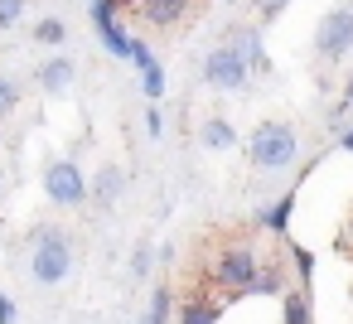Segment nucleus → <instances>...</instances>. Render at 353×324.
Instances as JSON below:
<instances>
[{"instance_id":"nucleus-1","label":"nucleus","mask_w":353,"mask_h":324,"mask_svg":"<svg viewBox=\"0 0 353 324\" xmlns=\"http://www.w3.org/2000/svg\"><path fill=\"white\" fill-rule=\"evenodd\" d=\"M295 150H300V141H295V131L285 126V121H261L256 131H252V141H247V155H252V165L256 170H285V165H295Z\"/></svg>"},{"instance_id":"nucleus-2","label":"nucleus","mask_w":353,"mask_h":324,"mask_svg":"<svg viewBox=\"0 0 353 324\" xmlns=\"http://www.w3.org/2000/svg\"><path fill=\"white\" fill-rule=\"evenodd\" d=\"M68 266H73V242H68V232H59V227H39V237H34V256H30L34 281H39V285H59V281L68 276Z\"/></svg>"},{"instance_id":"nucleus-3","label":"nucleus","mask_w":353,"mask_h":324,"mask_svg":"<svg viewBox=\"0 0 353 324\" xmlns=\"http://www.w3.org/2000/svg\"><path fill=\"white\" fill-rule=\"evenodd\" d=\"M348 49H353V6H334L314 30V54L324 63H339L348 59Z\"/></svg>"},{"instance_id":"nucleus-4","label":"nucleus","mask_w":353,"mask_h":324,"mask_svg":"<svg viewBox=\"0 0 353 324\" xmlns=\"http://www.w3.org/2000/svg\"><path fill=\"white\" fill-rule=\"evenodd\" d=\"M203 78H208V88H213V92H242V88L252 83V73H247L242 54H237L232 44L208 49V59H203Z\"/></svg>"},{"instance_id":"nucleus-5","label":"nucleus","mask_w":353,"mask_h":324,"mask_svg":"<svg viewBox=\"0 0 353 324\" xmlns=\"http://www.w3.org/2000/svg\"><path fill=\"white\" fill-rule=\"evenodd\" d=\"M44 194H49L59 208H78V203H88V174H83L73 160H49V170H44Z\"/></svg>"},{"instance_id":"nucleus-6","label":"nucleus","mask_w":353,"mask_h":324,"mask_svg":"<svg viewBox=\"0 0 353 324\" xmlns=\"http://www.w3.org/2000/svg\"><path fill=\"white\" fill-rule=\"evenodd\" d=\"M256 256H252V247H228L218 261H213V285H223V290H252V281H256Z\"/></svg>"},{"instance_id":"nucleus-7","label":"nucleus","mask_w":353,"mask_h":324,"mask_svg":"<svg viewBox=\"0 0 353 324\" xmlns=\"http://www.w3.org/2000/svg\"><path fill=\"white\" fill-rule=\"evenodd\" d=\"M228 44L242 54L247 73H271V59H266V44H261V34H256V30H232V34H228Z\"/></svg>"},{"instance_id":"nucleus-8","label":"nucleus","mask_w":353,"mask_h":324,"mask_svg":"<svg viewBox=\"0 0 353 324\" xmlns=\"http://www.w3.org/2000/svg\"><path fill=\"white\" fill-rule=\"evenodd\" d=\"M73 83H78V68H73V59H63V54H54V59L39 68V88H44L49 97H63Z\"/></svg>"},{"instance_id":"nucleus-9","label":"nucleus","mask_w":353,"mask_h":324,"mask_svg":"<svg viewBox=\"0 0 353 324\" xmlns=\"http://www.w3.org/2000/svg\"><path fill=\"white\" fill-rule=\"evenodd\" d=\"M121 189H126L121 170H117V165H102V170H97V179L88 184V199H92L97 208H112V203L121 199Z\"/></svg>"},{"instance_id":"nucleus-10","label":"nucleus","mask_w":353,"mask_h":324,"mask_svg":"<svg viewBox=\"0 0 353 324\" xmlns=\"http://www.w3.org/2000/svg\"><path fill=\"white\" fill-rule=\"evenodd\" d=\"M189 6H194V0H136L141 20H150V25H174Z\"/></svg>"},{"instance_id":"nucleus-11","label":"nucleus","mask_w":353,"mask_h":324,"mask_svg":"<svg viewBox=\"0 0 353 324\" xmlns=\"http://www.w3.org/2000/svg\"><path fill=\"white\" fill-rule=\"evenodd\" d=\"M199 141H203L208 150H232V145H237V131H232L228 117H208L203 131H199Z\"/></svg>"},{"instance_id":"nucleus-12","label":"nucleus","mask_w":353,"mask_h":324,"mask_svg":"<svg viewBox=\"0 0 353 324\" xmlns=\"http://www.w3.org/2000/svg\"><path fill=\"white\" fill-rule=\"evenodd\" d=\"M218 314H223V310H218L213 300H194V295H189V300L179 305V324H218Z\"/></svg>"},{"instance_id":"nucleus-13","label":"nucleus","mask_w":353,"mask_h":324,"mask_svg":"<svg viewBox=\"0 0 353 324\" xmlns=\"http://www.w3.org/2000/svg\"><path fill=\"white\" fill-rule=\"evenodd\" d=\"M290 213H295V189H290V194H281V199L261 213V223H266L271 232H285V227H290Z\"/></svg>"},{"instance_id":"nucleus-14","label":"nucleus","mask_w":353,"mask_h":324,"mask_svg":"<svg viewBox=\"0 0 353 324\" xmlns=\"http://www.w3.org/2000/svg\"><path fill=\"white\" fill-rule=\"evenodd\" d=\"M281 324H314V319H310V295H305V290H290V295H285Z\"/></svg>"},{"instance_id":"nucleus-15","label":"nucleus","mask_w":353,"mask_h":324,"mask_svg":"<svg viewBox=\"0 0 353 324\" xmlns=\"http://www.w3.org/2000/svg\"><path fill=\"white\" fill-rule=\"evenodd\" d=\"M97 34H102V44H107V54H112V59H131V34H126L117 20H112V25H102Z\"/></svg>"},{"instance_id":"nucleus-16","label":"nucleus","mask_w":353,"mask_h":324,"mask_svg":"<svg viewBox=\"0 0 353 324\" xmlns=\"http://www.w3.org/2000/svg\"><path fill=\"white\" fill-rule=\"evenodd\" d=\"M34 39H39V44H49V49H59V44L68 39V25H63V20H54V15H44V20L34 25Z\"/></svg>"},{"instance_id":"nucleus-17","label":"nucleus","mask_w":353,"mask_h":324,"mask_svg":"<svg viewBox=\"0 0 353 324\" xmlns=\"http://www.w3.org/2000/svg\"><path fill=\"white\" fill-rule=\"evenodd\" d=\"M170 310H174L170 290H165V285H155V295H150V310H145V319H141V324H170Z\"/></svg>"},{"instance_id":"nucleus-18","label":"nucleus","mask_w":353,"mask_h":324,"mask_svg":"<svg viewBox=\"0 0 353 324\" xmlns=\"http://www.w3.org/2000/svg\"><path fill=\"white\" fill-rule=\"evenodd\" d=\"M141 92L150 97V107H155V102H160V97L170 92V88H165V68H160V63H150V68L141 73Z\"/></svg>"},{"instance_id":"nucleus-19","label":"nucleus","mask_w":353,"mask_h":324,"mask_svg":"<svg viewBox=\"0 0 353 324\" xmlns=\"http://www.w3.org/2000/svg\"><path fill=\"white\" fill-rule=\"evenodd\" d=\"M252 290H256V295H281V290H285V276H281L276 266H261L256 281H252Z\"/></svg>"},{"instance_id":"nucleus-20","label":"nucleus","mask_w":353,"mask_h":324,"mask_svg":"<svg viewBox=\"0 0 353 324\" xmlns=\"http://www.w3.org/2000/svg\"><path fill=\"white\" fill-rule=\"evenodd\" d=\"M30 10V0H0V30H10L20 25V15Z\"/></svg>"},{"instance_id":"nucleus-21","label":"nucleus","mask_w":353,"mask_h":324,"mask_svg":"<svg viewBox=\"0 0 353 324\" xmlns=\"http://www.w3.org/2000/svg\"><path fill=\"white\" fill-rule=\"evenodd\" d=\"M15 107H20V88H15L10 78H0V121H6Z\"/></svg>"},{"instance_id":"nucleus-22","label":"nucleus","mask_w":353,"mask_h":324,"mask_svg":"<svg viewBox=\"0 0 353 324\" xmlns=\"http://www.w3.org/2000/svg\"><path fill=\"white\" fill-rule=\"evenodd\" d=\"M112 20H117V0H92V30H102Z\"/></svg>"},{"instance_id":"nucleus-23","label":"nucleus","mask_w":353,"mask_h":324,"mask_svg":"<svg viewBox=\"0 0 353 324\" xmlns=\"http://www.w3.org/2000/svg\"><path fill=\"white\" fill-rule=\"evenodd\" d=\"M131 63H136L141 73H145V68L155 63V54H150V44H145V39H131Z\"/></svg>"},{"instance_id":"nucleus-24","label":"nucleus","mask_w":353,"mask_h":324,"mask_svg":"<svg viewBox=\"0 0 353 324\" xmlns=\"http://www.w3.org/2000/svg\"><path fill=\"white\" fill-rule=\"evenodd\" d=\"M290 256H295V271H300V276L310 281V276H314V252H305V247H295Z\"/></svg>"},{"instance_id":"nucleus-25","label":"nucleus","mask_w":353,"mask_h":324,"mask_svg":"<svg viewBox=\"0 0 353 324\" xmlns=\"http://www.w3.org/2000/svg\"><path fill=\"white\" fill-rule=\"evenodd\" d=\"M145 136H155V141L165 136V117H160V107H150V112H145Z\"/></svg>"},{"instance_id":"nucleus-26","label":"nucleus","mask_w":353,"mask_h":324,"mask_svg":"<svg viewBox=\"0 0 353 324\" xmlns=\"http://www.w3.org/2000/svg\"><path fill=\"white\" fill-rule=\"evenodd\" d=\"M131 271H136V276H150V247H141V252L131 256Z\"/></svg>"},{"instance_id":"nucleus-27","label":"nucleus","mask_w":353,"mask_h":324,"mask_svg":"<svg viewBox=\"0 0 353 324\" xmlns=\"http://www.w3.org/2000/svg\"><path fill=\"white\" fill-rule=\"evenodd\" d=\"M256 6H261V15H266V20H276L281 10H290V0H256Z\"/></svg>"},{"instance_id":"nucleus-28","label":"nucleus","mask_w":353,"mask_h":324,"mask_svg":"<svg viewBox=\"0 0 353 324\" xmlns=\"http://www.w3.org/2000/svg\"><path fill=\"white\" fill-rule=\"evenodd\" d=\"M0 324H15V300L0 290Z\"/></svg>"},{"instance_id":"nucleus-29","label":"nucleus","mask_w":353,"mask_h":324,"mask_svg":"<svg viewBox=\"0 0 353 324\" xmlns=\"http://www.w3.org/2000/svg\"><path fill=\"white\" fill-rule=\"evenodd\" d=\"M343 112H353V73H348V83H343V97H339V117Z\"/></svg>"},{"instance_id":"nucleus-30","label":"nucleus","mask_w":353,"mask_h":324,"mask_svg":"<svg viewBox=\"0 0 353 324\" xmlns=\"http://www.w3.org/2000/svg\"><path fill=\"white\" fill-rule=\"evenodd\" d=\"M343 150H348V155H353V131H343Z\"/></svg>"},{"instance_id":"nucleus-31","label":"nucleus","mask_w":353,"mask_h":324,"mask_svg":"<svg viewBox=\"0 0 353 324\" xmlns=\"http://www.w3.org/2000/svg\"><path fill=\"white\" fill-rule=\"evenodd\" d=\"M0 194H6V174H0Z\"/></svg>"}]
</instances>
